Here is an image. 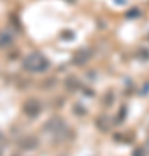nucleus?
Here are the masks:
<instances>
[{
  "mask_svg": "<svg viewBox=\"0 0 149 156\" xmlns=\"http://www.w3.org/2000/svg\"><path fill=\"white\" fill-rule=\"evenodd\" d=\"M42 62L45 64V61H42V59H40V56L33 54V56H30V57L26 59V61H24V68H28V69H33V71H37V69H42V66H40Z\"/></svg>",
  "mask_w": 149,
  "mask_h": 156,
  "instance_id": "f257e3e1",
  "label": "nucleus"
},
{
  "mask_svg": "<svg viewBox=\"0 0 149 156\" xmlns=\"http://www.w3.org/2000/svg\"><path fill=\"white\" fill-rule=\"evenodd\" d=\"M24 111H26L30 116L37 115V111H38V108H37V102H35V101H31V102H26V106H24Z\"/></svg>",
  "mask_w": 149,
  "mask_h": 156,
  "instance_id": "f03ea898",
  "label": "nucleus"
},
{
  "mask_svg": "<svg viewBox=\"0 0 149 156\" xmlns=\"http://www.w3.org/2000/svg\"><path fill=\"white\" fill-rule=\"evenodd\" d=\"M19 146H21V147H24V149H28V147L35 146V139H33V137H26L24 140H21V142H19Z\"/></svg>",
  "mask_w": 149,
  "mask_h": 156,
  "instance_id": "7ed1b4c3",
  "label": "nucleus"
},
{
  "mask_svg": "<svg viewBox=\"0 0 149 156\" xmlns=\"http://www.w3.org/2000/svg\"><path fill=\"white\" fill-rule=\"evenodd\" d=\"M0 137H2V135H0Z\"/></svg>",
  "mask_w": 149,
  "mask_h": 156,
  "instance_id": "20e7f679",
  "label": "nucleus"
}]
</instances>
